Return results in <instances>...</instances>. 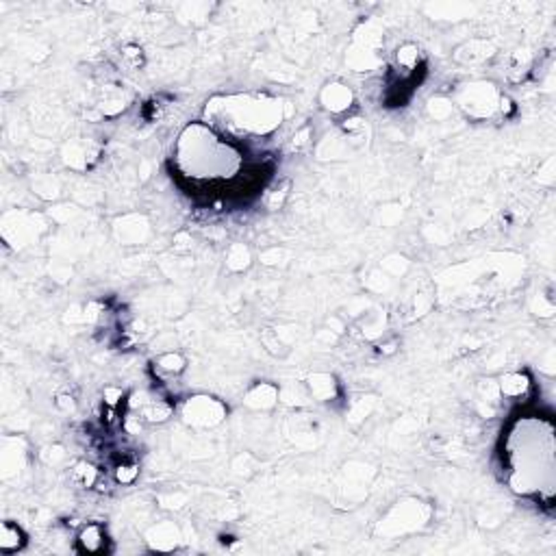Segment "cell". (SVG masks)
Returning a JSON list of instances; mask_svg holds the SVG:
<instances>
[{
    "mask_svg": "<svg viewBox=\"0 0 556 556\" xmlns=\"http://www.w3.org/2000/svg\"><path fill=\"white\" fill-rule=\"evenodd\" d=\"M207 124L222 135H267L283 120V104L261 96H229L207 107Z\"/></svg>",
    "mask_w": 556,
    "mask_h": 556,
    "instance_id": "obj_3",
    "label": "cell"
},
{
    "mask_svg": "<svg viewBox=\"0 0 556 556\" xmlns=\"http://www.w3.org/2000/svg\"><path fill=\"white\" fill-rule=\"evenodd\" d=\"M307 387H309L311 398H315L320 402H328V400H332L337 396V382L330 374H313V376H309Z\"/></svg>",
    "mask_w": 556,
    "mask_h": 556,
    "instance_id": "obj_9",
    "label": "cell"
},
{
    "mask_svg": "<svg viewBox=\"0 0 556 556\" xmlns=\"http://www.w3.org/2000/svg\"><path fill=\"white\" fill-rule=\"evenodd\" d=\"M155 550H174L181 541V535H179V528L170 521H161L157 524L152 531L148 533V539H146Z\"/></svg>",
    "mask_w": 556,
    "mask_h": 556,
    "instance_id": "obj_7",
    "label": "cell"
},
{
    "mask_svg": "<svg viewBox=\"0 0 556 556\" xmlns=\"http://www.w3.org/2000/svg\"><path fill=\"white\" fill-rule=\"evenodd\" d=\"M104 533L98 524H87L83 526V531L78 533V545L85 550V552H100L104 548Z\"/></svg>",
    "mask_w": 556,
    "mask_h": 556,
    "instance_id": "obj_11",
    "label": "cell"
},
{
    "mask_svg": "<svg viewBox=\"0 0 556 556\" xmlns=\"http://www.w3.org/2000/svg\"><path fill=\"white\" fill-rule=\"evenodd\" d=\"M139 413H142V417L146 422L159 424V422H165L172 415V406L168 402H161V400H148V402L139 404Z\"/></svg>",
    "mask_w": 556,
    "mask_h": 556,
    "instance_id": "obj_14",
    "label": "cell"
},
{
    "mask_svg": "<svg viewBox=\"0 0 556 556\" xmlns=\"http://www.w3.org/2000/svg\"><path fill=\"white\" fill-rule=\"evenodd\" d=\"M502 463L509 487L526 497L552 502L556 485L554 426L548 417L521 415L504 435Z\"/></svg>",
    "mask_w": 556,
    "mask_h": 556,
    "instance_id": "obj_1",
    "label": "cell"
},
{
    "mask_svg": "<svg viewBox=\"0 0 556 556\" xmlns=\"http://www.w3.org/2000/svg\"><path fill=\"white\" fill-rule=\"evenodd\" d=\"M459 50H467V54H461V57H457L459 61H465V64H476V61H485V59H489L491 54H493V48H491V44H487V42H469V44H465L463 48H459Z\"/></svg>",
    "mask_w": 556,
    "mask_h": 556,
    "instance_id": "obj_15",
    "label": "cell"
},
{
    "mask_svg": "<svg viewBox=\"0 0 556 556\" xmlns=\"http://www.w3.org/2000/svg\"><path fill=\"white\" fill-rule=\"evenodd\" d=\"M187 365V361L179 352H163L155 358V368L165 374H181Z\"/></svg>",
    "mask_w": 556,
    "mask_h": 556,
    "instance_id": "obj_16",
    "label": "cell"
},
{
    "mask_svg": "<svg viewBox=\"0 0 556 556\" xmlns=\"http://www.w3.org/2000/svg\"><path fill=\"white\" fill-rule=\"evenodd\" d=\"M24 545V533L18 524L3 521L0 526V550L3 552H18Z\"/></svg>",
    "mask_w": 556,
    "mask_h": 556,
    "instance_id": "obj_13",
    "label": "cell"
},
{
    "mask_svg": "<svg viewBox=\"0 0 556 556\" xmlns=\"http://www.w3.org/2000/svg\"><path fill=\"white\" fill-rule=\"evenodd\" d=\"M181 415H183V420L189 426L213 428V426L224 422L226 406L222 404L219 400L211 398V396H193V398L185 400V404L181 409Z\"/></svg>",
    "mask_w": 556,
    "mask_h": 556,
    "instance_id": "obj_4",
    "label": "cell"
},
{
    "mask_svg": "<svg viewBox=\"0 0 556 556\" xmlns=\"http://www.w3.org/2000/svg\"><path fill=\"white\" fill-rule=\"evenodd\" d=\"M500 387V394L507 396V398H519L528 392V387H531V378L526 374H519V372H511V374H504L497 382Z\"/></svg>",
    "mask_w": 556,
    "mask_h": 556,
    "instance_id": "obj_10",
    "label": "cell"
},
{
    "mask_svg": "<svg viewBox=\"0 0 556 556\" xmlns=\"http://www.w3.org/2000/svg\"><path fill=\"white\" fill-rule=\"evenodd\" d=\"M457 102L471 118H489L500 104V96L491 83H471L459 94Z\"/></svg>",
    "mask_w": 556,
    "mask_h": 556,
    "instance_id": "obj_5",
    "label": "cell"
},
{
    "mask_svg": "<svg viewBox=\"0 0 556 556\" xmlns=\"http://www.w3.org/2000/svg\"><path fill=\"white\" fill-rule=\"evenodd\" d=\"M250 250L243 246V243H235L229 248V255H226V265L235 272H241L250 265Z\"/></svg>",
    "mask_w": 556,
    "mask_h": 556,
    "instance_id": "obj_17",
    "label": "cell"
},
{
    "mask_svg": "<svg viewBox=\"0 0 556 556\" xmlns=\"http://www.w3.org/2000/svg\"><path fill=\"white\" fill-rule=\"evenodd\" d=\"M122 222L126 224L124 229H122V226H116L118 237H120L122 241H126V243H137V241L144 239V235H146V231H148L144 217L133 215V217H124Z\"/></svg>",
    "mask_w": 556,
    "mask_h": 556,
    "instance_id": "obj_12",
    "label": "cell"
},
{
    "mask_svg": "<svg viewBox=\"0 0 556 556\" xmlns=\"http://www.w3.org/2000/svg\"><path fill=\"white\" fill-rule=\"evenodd\" d=\"M174 163L181 176L191 183H231L243 172V152L211 124L191 122L176 139Z\"/></svg>",
    "mask_w": 556,
    "mask_h": 556,
    "instance_id": "obj_2",
    "label": "cell"
},
{
    "mask_svg": "<svg viewBox=\"0 0 556 556\" xmlns=\"http://www.w3.org/2000/svg\"><path fill=\"white\" fill-rule=\"evenodd\" d=\"M139 474V467L137 465H131V463H124V465H118L116 469V481L120 485H131Z\"/></svg>",
    "mask_w": 556,
    "mask_h": 556,
    "instance_id": "obj_21",
    "label": "cell"
},
{
    "mask_svg": "<svg viewBox=\"0 0 556 556\" xmlns=\"http://www.w3.org/2000/svg\"><path fill=\"white\" fill-rule=\"evenodd\" d=\"M243 402H246V406L257 409V411L272 409L278 402V389L274 385H270V382H259L246 394Z\"/></svg>",
    "mask_w": 556,
    "mask_h": 556,
    "instance_id": "obj_8",
    "label": "cell"
},
{
    "mask_svg": "<svg viewBox=\"0 0 556 556\" xmlns=\"http://www.w3.org/2000/svg\"><path fill=\"white\" fill-rule=\"evenodd\" d=\"M428 111H430V116L437 118V120H443V118H448L452 114V102L446 100V98H430L428 100Z\"/></svg>",
    "mask_w": 556,
    "mask_h": 556,
    "instance_id": "obj_20",
    "label": "cell"
},
{
    "mask_svg": "<svg viewBox=\"0 0 556 556\" xmlns=\"http://www.w3.org/2000/svg\"><path fill=\"white\" fill-rule=\"evenodd\" d=\"M104 400H107L109 406H116L122 400V392H120V389H114V387H107L104 389Z\"/></svg>",
    "mask_w": 556,
    "mask_h": 556,
    "instance_id": "obj_22",
    "label": "cell"
},
{
    "mask_svg": "<svg viewBox=\"0 0 556 556\" xmlns=\"http://www.w3.org/2000/svg\"><path fill=\"white\" fill-rule=\"evenodd\" d=\"M320 102L330 114H344L354 102V94L350 87H346L344 83H330L320 94Z\"/></svg>",
    "mask_w": 556,
    "mask_h": 556,
    "instance_id": "obj_6",
    "label": "cell"
},
{
    "mask_svg": "<svg viewBox=\"0 0 556 556\" xmlns=\"http://www.w3.org/2000/svg\"><path fill=\"white\" fill-rule=\"evenodd\" d=\"M417 61H420V50L413 44H404L398 48V64L404 68V70H413L417 68Z\"/></svg>",
    "mask_w": 556,
    "mask_h": 556,
    "instance_id": "obj_19",
    "label": "cell"
},
{
    "mask_svg": "<svg viewBox=\"0 0 556 556\" xmlns=\"http://www.w3.org/2000/svg\"><path fill=\"white\" fill-rule=\"evenodd\" d=\"M98 478V471L94 465L90 463H78L74 469H72V481L78 483L80 487H92Z\"/></svg>",
    "mask_w": 556,
    "mask_h": 556,
    "instance_id": "obj_18",
    "label": "cell"
}]
</instances>
